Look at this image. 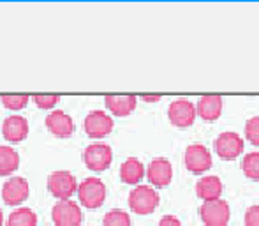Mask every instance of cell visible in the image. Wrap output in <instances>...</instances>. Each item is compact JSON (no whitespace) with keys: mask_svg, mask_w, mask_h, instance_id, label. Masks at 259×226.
<instances>
[{"mask_svg":"<svg viewBox=\"0 0 259 226\" xmlns=\"http://www.w3.org/2000/svg\"><path fill=\"white\" fill-rule=\"evenodd\" d=\"M78 198L79 203L87 209H99L106 200V185L101 178L89 177L78 184Z\"/></svg>","mask_w":259,"mask_h":226,"instance_id":"6da1fadb","label":"cell"},{"mask_svg":"<svg viewBox=\"0 0 259 226\" xmlns=\"http://www.w3.org/2000/svg\"><path fill=\"white\" fill-rule=\"evenodd\" d=\"M159 205V195L150 185H136L129 195V207L140 216L152 214Z\"/></svg>","mask_w":259,"mask_h":226,"instance_id":"7a4b0ae2","label":"cell"},{"mask_svg":"<svg viewBox=\"0 0 259 226\" xmlns=\"http://www.w3.org/2000/svg\"><path fill=\"white\" fill-rule=\"evenodd\" d=\"M48 191L52 193L55 198L69 200L76 191H78L76 177L71 173V171H65V170L53 171V173L48 177Z\"/></svg>","mask_w":259,"mask_h":226,"instance_id":"3957f363","label":"cell"},{"mask_svg":"<svg viewBox=\"0 0 259 226\" xmlns=\"http://www.w3.org/2000/svg\"><path fill=\"white\" fill-rule=\"evenodd\" d=\"M52 217L57 226H79L83 221L81 209L72 200H58L52 209Z\"/></svg>","mask_w":259,"mask_h":226,"instance_id":"277c9868","label":"cell"},{"mask_svg":"<svg viewBox=\"0 0 259 226\" xmlns=\"http://www.w3.org/2000/svg\"><path fill=\"white\" fill-rule=\"evenodd\" d=\"M83 161L87 168L92 171H104L113 161V150L106 143H92L83 152Z\"/></svg>","mask_w":259,"mask_h":226,"instance_id":"5b68a950","label":"cell"},{"mask_svg":"<svg viewBox=\"0 0 259 226\" xmlns=\"http://www.w3.org/2000/svg\"><path fill=\"white\" fill-rule=\"evenodd\" d=\"M199 216L201 221L206 226H226L229 223V216H231V210H229L228 202L224 200H213V202H205L199 209Z\"/></svg>","mask_w":259,"mask_h":226,"instance_id":"8992f818","label":"cell"},{"mask_svg":"<svg viewBox=\"0 0 259 226\" xmlns=\"http://www.w3.org/2000/svg\"><path fill=\"white\" fill-rule=\"evenodd\" d=\"M213 147L221 159H224V161H233V159H236L243 152V140L240 134L226 131V133H221L215 138Z\"/></svg>","mask_w":259,"mask_h":226,"instance_id":"52a82bcc","label":"cell"},{"mask_svg":"<svg viewBox=\"0 0 259 226\" xmlns=\"http://www.w3.org/2000/svg\"><path fill=\"white\" fill-rule=\"evenodd\" d=\"M167 117L173 126L185 129V127L192 126L196 120V106L189 99H177L169 104L167 108Z\"/></svg>","mask_w":259,"mask_h":226,"instance_id":"ba28073f","label":"cell"},{"mask_svg":"<svg viewBox=\"0 0 259 226\" xmlns=\"http://www.w3.org/2000/svg\"><path fill=\"white\" fill-rule=\"evenodd\" d=\"M184 159L187 170L192 173H205L211 168V154L205 145H189Z\"/></svg>","mask_w":259,"mask_h":226,"instance_id":"9c48e42d","label":"cell"},{"mask_svg":"<svg viewBox=\"0 0 259 226\" xmlns=\"http://www.w3.org/2000/svg\"><path fill=\"white\" fill-rule=\"evenodd\" d=\"M28 193H30V185L23 177H11L2 185V198L11 207L23 203L28 198Z\"/></svg>","mask_w":259,"mask_h":226,"instance_id":"30bf717a","label":"cell"},{"mask_svg":"<svg viewBox=\"0 0 259 226\" xmlns=\"http://www.w3.org/2000/svg\"><path fill=\"white\" fill-rule=\"evenodd\" d=\"M113 131V119L108 113L94 110L85 119V133L90 138H104Z\"/></svg>","mask_w":259,"mask_h":226,"instance_id":"8fae6325","label":"cell"},{"mask_svg":"<svg viewBox=\"0 0 259 226\" xmlns=\"http://www.w3.org/2000/svg\"><path fill=\"white\" fill-rule=\"evenodd\" d=\"M147 177L150 180V184H154L155 187H166V185H169L171 178H173V166H171V163L167 159L157 158L148 165Z\"/></svg>","mask_w":259,"mask_h":226,"instance_id":"7c38bea8","label":"cell"},{"mask_svg":"<svg viewBox=\"0 0 259 226\" xmlns=\"http://www.w3.org/2000/svg\"><path fill=\"white\" fill-rule=\"evenodd\" d=\"M2 134L11 143H20L28 136V122L21 115H11L4 120Z\"/></svg>","mask_w":259,"mask_h":226,"instance_id":"4fadbf2b","label":"cell"},{"mask_svg":"<svg viewBox=\"0 0 259 226\" xmlns=\"http://www.w3.org/2000/svg\"><path fill=\"white\" fill-rule=\"evenodd\" d=\"M46 127L50 129V133H53L58 138H69L76 129L71 115H67V113L62 110H55L52 113H48V117H46Z\"/></svg>","mask_w":259,"mask_h":226,"instance_id":"5bb4252c","label":"cell"},{"mask_svg":"<svg viewBox=\"0 0 259 226\" xmlns=\"http://www.w3.org/2000/svg\"><path fill=\"white\" fill-rule=\"evenodd\" d=\"M196 193L201 200L205 202H213L219 200L222 195V182L217 175H206V177L199 178L196 184Z\"/></svg>","mask_w":259,"mask_h":226,"instance_id":"9a60e30c","label":"cell"},{"mask_svg":"<svg viewBox=\"0 0 259 226\" xmlns=\"http://www.w3.org/2000/svg\"><path fill=\"white\" fill-rule=\"evenodd\" d=\"M222 113V97L221 96H203L198 101L196 115H199L206 122H213Z\"/></svg>","mask_w":259,"mask_h":226,"instance_id":"2e32d148","label":"cell"},{"mask_svg":"<svg viewBox=\"0 0 259 226\" xmlns=\"http://www.w3.org/2000/svg\"><path fill=\"white\" fill-rule=\"evenodd\" d=\"M106 108L116 117H127L134 111L138 103L136 96H106L104 97Z\"/></svg>","mask_w":259,"mask_h":226,"instance_id":"e0dca14e","label":"cell"},{"mask_svg":"<svg viewBox=\"0 0 259 226\" xmlns=\"http://www.w3.org/2000/svg\"><path fill=\"white\" fill-rule=\"evenodd\" d=\"M143 177H145V166L140 159L129 158L120 166V178H122L123 184H140Z\"/></svg>","mask_w":259,"mask_h":226,"instance_id":"ac0fdd59","label":"cell"},{"mask_svg":"<svg viewBox=\"0 0 259 226\" xmlns=\"http://www.w3.org/2000/svg\"><path fill=\"white\" fill-rule=\"evenodd\" d=\"M20 166V156L9 145H0V177L11 175Z\"/></svg>","mask_w":259,"mask_h":226,"instance_id":"d6986e66","label":"cell"},{"mask_svg":"<svg viewBox=\"0 0 259 226\" xmlns=\"http://www.w3.org/2000/svg\"><path fill=\"white\" fill-rule=\"evenodd\" d=\"M7 226H37V216L30 207H20L9 216Z\"/></svg>","mask_w":259,"mask_h":226,"instance_id":"ffe728a7","label":"cell"},{"mask_svg":"<svg viewBox=\"0 0 259 226\" xmlns=\"http://www.w3.org/2000/svg\"><path fill=\"white\" fill-rule=\"evenodd\" d=\"M0 101H2V104L7 110L18 111L27 106L28 101H30V96H27V94H4V96H0Z\"/></svg>","mask_w":259,"mask_h":226,"instance_id":"44dd1931","label":"cell"},{"mask_svg":"<svg viewBox=\"0 0 259 226\" xmlns=\"http://www.w3.org/2000/svg\"><path fill=\"white\" fill-rule=\"evenodd\" d=\"M242 170L247 178L250 180H259V152H250L243 158Z\"/></svg>","mask_w":259,"mask_h":226,"instance_id":"7402d4cb","label":"cell"},{"mask_svg":"<svg viewBox=\"0 0 259 226\" xmlns=\"http://www.w3.org/2000/svg\"><path fill=\"white\" fill-rule=\"evenodd\" d=\"M103 226H131V217L125 210L113 209L104 216Z\"/></svg>","mask_w":259,"mask_h":226,"instance_id":"603a6c76","label":"cell"},{"mask_svg":"<svg viewBox=\"0 0 259 226\" xmlns=\"http://www.w3.org/2000/svg\"><path fill=\"white\" fill-rule=\"evenodd\" d=\"M32 99H34V103L37 104L39 108H42V110H52L58 104V101H60V97L57 96V94H35V96H32Z\"/></svg>","mask_w":259,"mask_h":226,"instance_id":"cb8c5ba5","label":"cell"},{"mask_svg":"<svg viewBox=\"0 0 259 226\" xmlns=\"http://www.w3.org/2000/svg\"><path fill=\"white\" fill-rule=\"evenodd\" d=\"M245 136L252 145L259 147V117H252L245 124Z\"/></svg>","mask_w":259,"mask_h":226,"instance_id":"d4e9b609","label":"cell"},{"mask_svg":"<svg viewBox=\"0 0 259 226\" xmlns=\"http://www.w3.org/2000/svg\"><path fill=\"white\" fill-rule=\"evenodd\" d=\"M245 226H259V205H252L247 209Z\"/></svg>","mask_w":259,"mask_h":226,"instance_id":"484cf974","label":"cell"},{"mask_svg":"<svg viewBox=\"0 0 259 226\" xmlns=\"http://www.w3.org/2000/svg\"><path fill=\"white\" fill-rule=\"evenodd\" d=\"M159 226H182V223L178 221V217L175 216H164L159 221Z\"/></svg>","mask_w":259,"mask_h":226,"instance_id":"4316f807","label":"cell"},{"mask_svg":"<svg viewBox=\"0 0 259 226\" xmlns=\"http://www.w3.org/2000/svg\"><path fill=\"white\" fill-rule=\"evenodd\" d=\"M141 99L147 101V103H157L159 99H162V96H159V94H155V96H148V94H143V96H141Z\"/></svg>","mask_w":259,"mask_h":226,"instance_id":"83f0119b","label":"cell"},{"mask_svg":"<svg viewBox=\"0 0 259 226\" xmlns=\"http://www.w3.org/2000/svg\"><path fill=\"white\" fill-rule=\"evenodd\" d=\"M4 223V214H2V210H0V226H2Z\"/></svg>","mask_w":259,"mask_h":226,"instance_id":"f1b7e54d","label":"cell"}]
</instances>
